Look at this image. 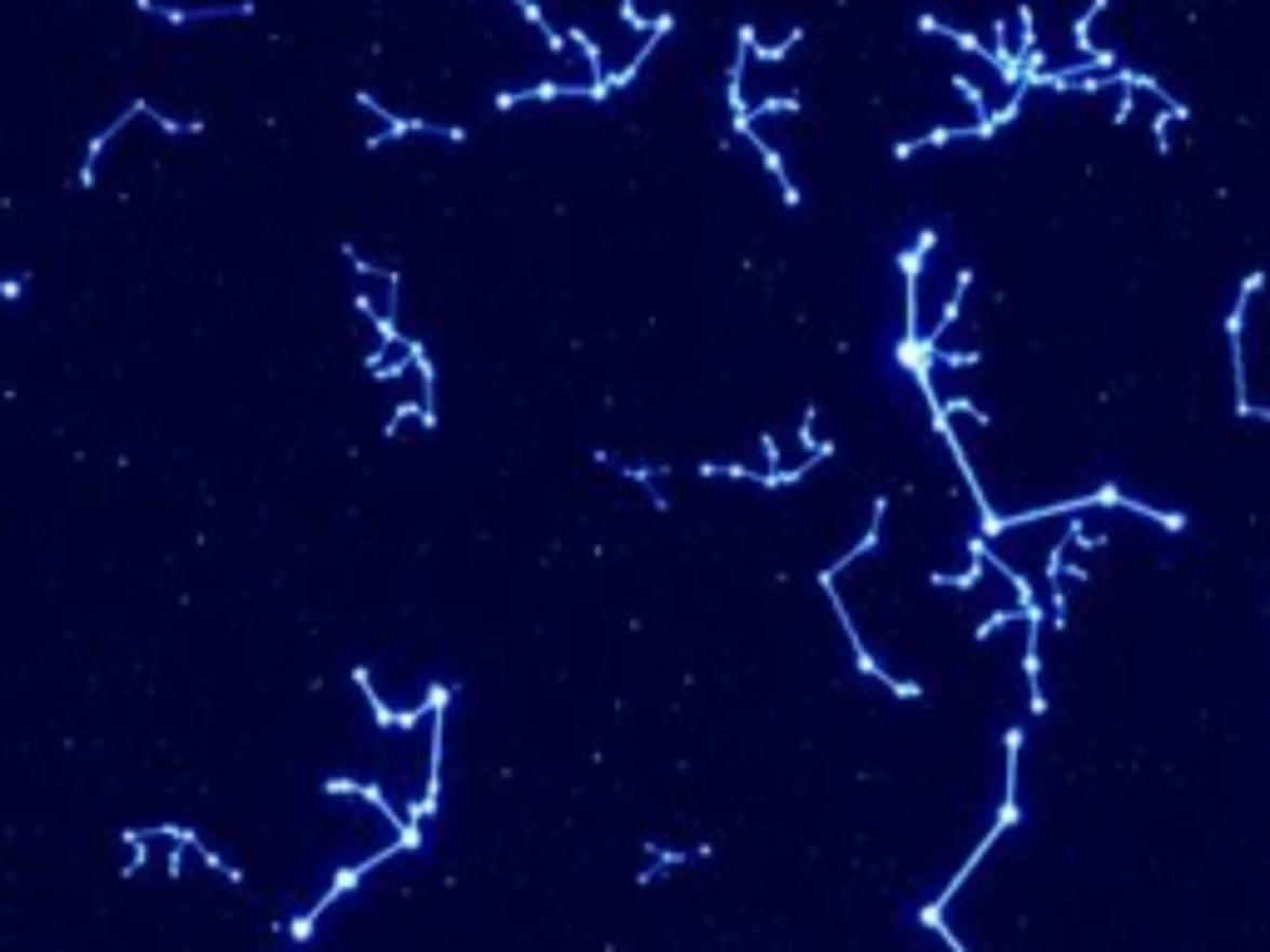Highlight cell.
<instances>
[{
  "label": "cell",
  "instance_id": "cell-17",
  "mask_svg": "<svg viewBox=\"0 0 1270 952\" xmlns=\"http://www.w3.org/2000/svg\"><path fill=\"white\" fill-rule=\"evenodd\" d=\"M1017 621H1027L1023 606H1013V611H992L988 621H983V625L973 630V640H992V630H1002V625H1017Z\"/></svg>",
  "mask_w": 1270,
  "mask_h": 952
},
{
  "label": "cell",
  "instance_id": "cell-1",
  "mask_svg": "<svg viewBox=\"0 0 1270 952\" xmlns=\"http://www.w3.org/2000/svg\"><path fill=\"white\" fill-rule=\"evenodd\" d=\"M397 854H407V848H403V843H397V839H392L388 848H378V854H367L363 863H348V868H338V873H333V883H328V893H323V898H318V903L308 908L303 917H294V923H288V938H294V942H308V938H313V928H318V917L328 913V908L338 903L342 893H353L357 883H363V873H373V868H382V863H388V858H397Z\"/></svg>",
  "mask_w": 1270,
  "mask_h": 952
},
{
  "label": "cell",
  "instance_id": "cell-18",
  "mask_svg": "<svg viewBox=\"0 0 1270 952\" xmlns=\"http://www.w3.org/2000/svg\"><path fill=\"white\" fill-rule=\"evenodd\" d=\"M1172 124H1176V114H1172V110H1161V105H1157V114H1151V135H1157V149H1161V154H1172Z\"/></svg>",
  "mask_w": 1270,
  "mask_h": 952
},
{
  "label": "cell",
  "instance_id": "cell-16",
  "mask_svg": "<svg viewBox=\"0 0 1270 952\" xmlns=\"http://www.w3.org/2000/svg\"><path fill=\"white\" fill-rule=\"evenodd\" d=\"M759 114H799V95H770V99H759V105H749V124H755Z\"/></svg>",
  "mask_w": 1270,
  "mask_h": 952
},
{
  "label": "cell",
  "instance_id": "cell-14",
  "mask_svg": "<svg viewBox=\"0 0 1270 952\" xmlns=\"http://www.w3.org/2000/svg\"><path fill=\"white\" fill-rule=\"evenodd\" d=\"M1107 5H1111V0H1092L1087 11L1077 15V25H1072V45L1082 50V55H1097V40H1092V21H1097V15L1107 11Z\"/></svg>",
  "mask_w": 1270,
  "mask_h": 952
},
{
  "label": "cell",
  "instance_id": "cell-10",
  "mask_svg": "<svg viewBox=\"0 0 1270 952\" xmlns=\"http://www.w3.org/2000/svg\"><path fill=\"white\" fill-rule=\"evenodd\" d=\"M918 30L923 36H943V40H952L958 50H968V55H983V60L992 65V45H983V40L973 36V30H958V25H943V21H933V15H918Z\"/></svg>",
  "mask_w": 1270,
  "mask_h": 952
},
{
  "label": "cell",
  "instance_id": "cell-12",
  "mask_svg": "<svg viewBox=\"0 0 1270 952\" xmlns=\"http://www.w3.org/2000/svg\"><path fill=\"white\" fill-rule=\"evenodd\" d=\"M695 854H685V848H656L650 843V868L646 873H635V883H650V879H665L671 868H680V863H690Z\"/></svg>",
  "mask_w": 1270,
  "mask_h": 952
},
{
  "label": "cell",
  "instance_id": "cell-8",
  "mask_svg": "<svg viewBox=\"0 0 1270 952\" xmlns=\"http://www.w3.org/2000/svg\"><path fill=\"white\" fill-rule=\"evenodd\" d=\"M740 139H749V145H755V154H759V159H765V169H770V174H774V179H780V194H784V208H799V204H805V194H799V183H794V179H789V169H784V159H780V149H774V145H770V139L759 135L755 124H749V130H745V135H740Z\"/></svg>",
  "mask_w": 1270,
  "mask_h": 952
},
{
  "label": "cell",
  "instance_id": "cell-26",
  "mask_svg": "<svg viewBox=\"0 0 1270 952\" xmlns=\"http://www.w3.org/2000/svg\"><path fill=\"white\" fill-rule=\"evenodd\" d=\"M1251 417H1260V422H1270V407H1256V403H1251V407H1246V422H1251Z\"/></svg>",
  "mask_w": 1270,
  "mask_h": 952
},
{
  "label": "cell",
  "instance_id": "cell-5",
  "mask_svg": "<svg viewBox=\"0 0 1270 952\" xmlns=\"http://www.w3.org/2000/svg\"><path fill=\"white\" fill-rule=\"evenodd\" d=\"M139 110H145V99H130V105H124V114H120V120H110V124H105V130H99V135L85 145V164H80V179H75V183H80V189H95L99 154L110 149V139L120 135V130H124V124H130V120H145V114H139Z\"/></svg>",
  "mask_w": 1270,
  "mask_h": 952
},
{
  "label": "cell",
  "instance_id": "cell-2",
  "mask_svg": "<svg viewBox=\"0 0 1270 952\" xmlns=\"http://www.w3.org/2000/svg\"><path fill=\"white\" fill-rule=\"evenodd\" d=\"M357 105H363V110H373L378 120H388V130H378V135L367 139L363 149H382V145H392V139H407V135H432V139H447V145H467V130H462V124H432V120H417V114H392L388 105H378V95H373V90H357Z\"/></svg>",
  "mask_w": 1270,
  "mask_h": 952
},
{
  "label": "cell",
  "instance_id": "cell-21",
  "mask_svg": "<svg viewBox=\"0 0 1270 952\" xmlns=\"http://www.w3.org/2000/svg\"><path fill=\"white\" fill-rule=\"evenodd\" d=\"M1132 105H1136V90H1122L1117 110H1111V124H1126V120H1132Z\"/></svg>",
  "mask_w": 1270,
  "mask_h": 952
},
{
  "label": "cell",
  "instance_id": "cell-11",
  "mask_svg": "<svg viewBox=\"0 0 1270 952\" xmlns=\"http://www.w3.org/2000/svg\"><path fill=\"white\" fill-rule=\"evenodd\" d=\"M566 40H576V50L586 55V65H591V85L600 90V99H611V85H606V60H600V45L591 40V30L571 25V30H566Z\"/></svg>",
  "mask_w": 1270,
  "mask_h": 952
},
{
  "label": "cell",
  "instance_id": "cell-22",
  "mask_svg": "<svg viewBox=\"0 0 1270 952\" xmlns=\"http://www.w3.org/2000/svg\"><path fill=\"white\" fill-rule=\"evenodd\" d=\"M943 367H977L983 363V353H938Z\"/></svg>",
  "mask_w": 1270,
  "mask_h": 952
},
{
  "label": "cell",
  "instance_id": "cell-6",
  "mask_svg": "<svg viewBox=\"0 0 1270 952\" xmlns=\"http://www.w3.org/2000/svg\"><path fill=\"white\" fill-rule=\"evenodd\" d=\"M883 512H889V497H874V526H868V531H864V541H859V546L849 550V556H839V561H834V566H824V571H819V590H829L834 581H839V575H843V571H849V566L859 561V556H868V550L879 546V536H883Z\"/></svg>",
  "mask_w": 1270,
  "mask_h": 952
},
{
  "label": "cell",
  "instance_id": "cell-4",
  "mask_svg": "<svg viewBox=\"0 0 1270 952\" xmlns=\"http://www.w3.org/2000/svg\"><path fill=\"white\" fill-rule=\"evenodd\" d=\"M596 462L600 466H611L616 476H625V481H635V487H646V497L656 501V512H671V501L660 497V476H671V466H646V462H625V457H616V452H606L600 447L596 452Z\"/></svg>",
  "mask_w": 1270,
  "mask_h": 952
},
{
  "label": "cell",
  "instance_id": "cell-23",
  "mask_svg": "<svg viewBox=\"0 0 1270 952\" xmlns=\"http://www.w3.org/2000/svg\"><path fill=\"white\" fill-rule=\"evenodd\" d=\"M759 452H765V462H770V466H780V441H774L770 432L759 437Z\"/></svg>",
  "mask_w": 1270,
  "mask_h": 952
},
{
  "label": "cell",
  "instance_id": "cell-19",
  "mask_svg": "<svg viewBox=\"0 0 1270 952\" xmlns=\"http://www.w3.org/2000/svg\"><path fill=\"white\" fill-rule=\"evenodd\" d=\"M943 407H948V417H952V412H968V417L977 422V427H988V422H992V417L983 412V407H977L973 397H943Z\"/></svg>",
  "mask_w": 1270,
  "mask_h": 952
},
{
  "label": "cell",
  "instance_id": "cell-13",
  "mask_svg": "<svg viewBox=\"0 0 1270 952\" xmlns=\"http://www.w3.org/2000/svg\"><path fill=\"white\" fill-rule=\"evenodd\" d=\"M621 21L631 25V30H640V36H656V30H675V11H660L656 21H646V15L635 11V0H621Z\"/></svg>",
  "mask_w": 1270,
  "mask_h": 952
},
{
  "label": "cell",
  "instance_id": "cell-25",
  "mask_svg": "<svg viewBox=\"0 0 1270 952\" xmlns=\"http://www.w3.org/2000/svg\"><path fill=\"white\" fill-rule=\"evenodd\" d=\"M25 294V278H0V298H21Z\"/></svg>",
  "mask_w": 1270,
  "mask_h": 952
},
{
  "label": "cell",
  "instance_id": "cell-9",
  "mask_svg": "<svg viewBox=\"0 0 1270 952\" xmlns=\"http://www.w3.org/2000/svg\"><path fill=\"white\" fill-rule=\"evenodd\" d=\"M973 278H977L973 269H958V283H952V298H948V303H943V313H938V328H933L929 338H923V342H929V348H933V353H938V348H943V338H948V332H952V323L963 317V298H968V288H973Z\"/></svg>",
  "mask_w": 1270,
  "mask_h": 952
},
{
  "label": "cell",
  "instance_id": "cell-15",
  "mask_svg": "<svg viewBox=\"0 0 1270 952\" xmlns=\"http://www.w3.org/2000/svg\"><path fill=\"white\" fill-rule=\"evenodd\" d=\"M799 40H805V30H799V25H794L789 36H784V40H780V45H759V40H755V45H749V55H755V60H770V65H780V60H784V55H789V50H794V45H799Z\"/></svg>",
  "mask_w": 1270,
  "mask_h": 952
},
{
  "label": "cell",
  "instance_id": "cell-3",
  "mask_svg": "<svg viewBox=\"0 0 1270 952\" xmlns=\"http://www.w3.org/2000/svg\"><path fill=\"white\" fill-rule=\"evenodd\" d=\"M829 596V606H834V615H839V625H843V635H849V650H854V665H859V675H868V680H879L889 695H899V699H923V684L918 680H893L889 670H883L879 659L868 655V645H864V635H859V625H854V615H849V606H843V596L839 590H824Z\"/></svg>",
  "mask_w": 1270,
  "mask_h": 952
},
{
  "label": "cell",
  "instance_id": "cell-7",
  "mask_svg": "<svg viewBox=\"0 0 1270 952\" xmlns=\"http://www.w3.org/2000/svg\"><path fill=\"white\" fill-rule=\"evenodd\" d=\"M526 99H591V85H556V80H537L526 90H501L491 105L497 110H512V105H526Z\"/></svg>",
  "mask_w": 1270,
  "mask_h": 952
},
{
  "label": "cell",
  "instance_id": "cell-20",
  "mask_svg": "<svg viewBox=\"0 0 1270 952\" xmlns=\"http://www.w3.org/2000/svg\"><path fill=\"white\" fill-rule=\"evenodd\" d=\"M814 422H819V407H805V422H799V447H805V457L809 452H819V437H814Z\"/></svg>",
  "mask_w": 1270,
  "mask_h": 952
},
{
  "label": "cell",
  "instance_id": "cell-24",
  "mask_svg": "<svg viewBox=\"0 0 1270 952\" xmlns=\"http://www.w3.org/2000/svg\"><path fill=\"white\" fill-rule=\"evenodd\" d=\"M164 873H170V879H179V873H184V854H179V843H174V854L164 858Z\"/></svg>",
  "mask_w": 1270,
  "mask_h": 952
}]
</instances>
